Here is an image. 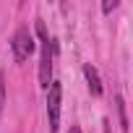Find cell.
<instances>
[{"instance_id":"6da1fadb","label":"cell","mask_w":133,"mask_h":133,"mask_svg":"<svg viewBox=\"0 0 133 133\" xmlns=\"http://www.w3.org/2000/svg\"><path fill=\"white\" fill-rule=\"evenodd\" d=\"M37 37L42 42V55H39V86L50 89L52 84V42L47 37V29L42 21H37Z\"/></svg>"},{"instance_id":"7a4b0ae2","label":"cell","mask_w":133,"mask_h":133,"mask_svg":"<svg viewBox=\"0 0 133 133\" xmlns=\"http://www.w3.org/2000/svg\"><path fill=\"white\" fill-rule=\"evenodd\" d=\"M60 104H63V86L57 81H52L47 89V123H50L52 133H57V128H60Z\"/></svg>"},{"instance_id":"3957f363","label":"cell","mask_w":133,"mask_h":133,"mask_svg":"<svg viewBox=\"0 0 133 133\" xmlns=\"http://www.w3.org/2000/svg\"><path fill=\"white\" fill-rule=\"evenodd\" d=\"M11 50H13V57L16 63H24L31 52H34V37L29 31V26H18L13 39H11Z\"/></svg>"},{"instance_id":"277c9868","label":"cell","mask_w":133,"mask_h":133,"mask_svg":"<svg viewBox=\"0 0 133 133\" xmlns=\"http://www.w3.org/2000/svg\"><path fill=\"white\" fill-rule=\"evenodd\" d=\"M84 76H86L89 91H91L94 97H99V94H102V81H99V73H97V68H94L91 63H86V65H84Z\"/></svg>"},{"instance_id":"5b68a950","label":"cell","mask_w":133,"mask_h":133,"mask_svg":"<svg viewBox=\"0 0 133 133\" xmlns=\"http://www.w3.org/2000/svg\"><path fill=\"white\" fill-rule=\"evenodd\" d=\"M115 104H117V115H120L123 133H128V117H125V102H123V97H117V99H115Z\"/></svg>"},{"instance_id":"8992f818","label":"cell","mask_w":133,"mask_h":133,"mask_svg":"<svg viewBox=\"0 0 133 133\" xmlns=\"http://www.w3.org/2000/svg\"><path fill=\"white\" fill-rule=\"evenodd\" d=\"M3 104H5V78L0 73V112H3Z\"/></svg>"},{"instance_id":"52a82bcc","label":"cell","mask_w":133,"mask_h":133,"mask_svg":"<svg viewBox=\"0 0 133 133\" xmlns=\"http://www.w3.org/2000/svg\"><path fill=\"white\" fill-rule=\"evenodd\" d=\"M115 8H117V0H104V3H102V11L104 13H112Z\"/></svg>"},{"instance_id":"ba28073f","label":"cell","mask_w":133,"mask_h":133,"mask_svg":"<svg viewBox=\"0 0 133 133\" xmlns=\"http://www.w3.org/2000/svg\"><path fill=\"white\" fill-rule=\"evenodd\" d=\"M68 133H81V130H78V128H71V130H68Z\"/></svg>"}]
</instances>
